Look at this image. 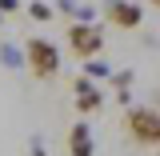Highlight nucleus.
I'll return each instance as SVG.
<instances>
[{
  "label": "nucleus",
  "instance_id": "10",
  "mask_svg": "<svg viewBox=\"0 0 160 156\" xmlns=\"http://www.w3.org/2000/svg\"><path fill=\"white\" fill-rule=\"evenodd\" d=\"M148 4H156V0H148Z\"/></svg>",
  "mask_w": 160,
  "mask_h": 156
},
{
  "label": "nucleus",
  "instance_id": "8",
  "mask_svg": "<svg viewBox=\"0 0 160 156\" xmlns=\"http://www.w3.org/2000/svg\"><path fill=\"white\" fill-rule=\"evenodd\" d=\"M28 16H32V20H52V4H44V0H32V4H28Z\"/></svg>",
  "mask_w": 160,
  "mask_h": 156
},
{
  "label": "nucleus",
  "instance_id": "5",
  "mask_svg": "<svg viewBox=\"0 0 160 156\" xmlns=\"http://www.w3.org/2000/svg\"><path fill=\"white\" fill-rule=\"evenodd\" d=\"M100 104H104V92L88 76H80L76 80V112L80 116H92V112H100Z\"/></svg>",
  "mask_w": 160,
  "mask_h": 156
},
{
  "label": "nucleus",
  "instance_id": "2",
  "mask_svg": "<svg viewBox=\"0 0 160 156\" xmlns=\"http://www.w3.org/2000/svg\"><path fill=\"white\" fill-rule=\"evenodd\" d=\"M124 128H128V136L136 140L140 148H156L160 144V116L156 108L148 104H136V108H128V116H124Z\"/></svg>",
  "mask_w": 160,
  "mask_h": 156
},
{
  "label": "nucleus",
  "instance_id": "1",
  "mask_svg": "<svg viewBox=\"0 0 160 156\" xmlns=\"http://www.w3.org/2000/svg\"><path fill=\"white\" fill-rule=\"evenodd\" d=\"M24 60H28V68H32L36 80H52L60 72V52H56V44L44 40V36L24 40Z\"/></svg>",
  "mask_w": 160,
  "mask_h": 156
},
{
  "label": "nucleus",
  "instance_id": "6",
  "mask_svg": "<svg viewBox=\"0 0 160 156\" xmlns=\"http://www.w3.org/2000/svg\"><path fill=\"white\" fill-rule=\"evenodd\" d=\"M68 156H92V132L84 120L72 124V132H68Z\"/></svg>",
  "mask_w": 160,
  "mask_h": 156
},
{
  "label": "nucleus",
  "instance_id": "9",
  "mask_svg": "<svg viewBox=\"0 0 160 156\" xmlns=\"http://www.w3.org/2000/svg\"><path fill=\"white\" fill-rule=\"evenodd\" d=\"M4 12H20V0H0V16Z\"/></svg>",
  "mask_w": 160,
  "mask_h": 156
},
{
  "label": "nucleus",
  "instance_id": "3",
  "mask_svg": "<svg viewBox=\"0 0 160 156\" xmlns=\"http://www.w3.org/2000/svg\"><path fill=\"white\" fill-rule=\"evenodd\" d=\"M68 48H72V56L76 60H92L104 52V28L92 24V20H76V24H68Z\"/></svg>",
  "mask_w": 160,
  "mask_h": 156
},
{
  "label": "nucleus",
  "instance_id": "7",
  "mask_svg": "<svg viewBox=\"0 0 160 156\" xmlns=\"http://www.w3.org/2000/svg\"><path fill=\"white\" fill-rule=\"evenodd\" d=\"M84 76L88 80H100V76H112V68H108V64H104V60H84Z\"/></svg>",
  "mask_w": 160,
  "mask_h": 156
},
{
  "label": "nucleus",
  "instance_id": "4",
  "mask_svg": "<svg viewBox=\"0 0 160 156\" xmlns=\"http://www.w3.org/2000/svg\"><path fill=\"white\" fill-rule=\"evenodd\" d=\"M104 16L116 28H140L144 24V8L136 0H104Z\"/></svg>",
  "mask_w": 160,
  "mask_h": 156
}]
</instances>
